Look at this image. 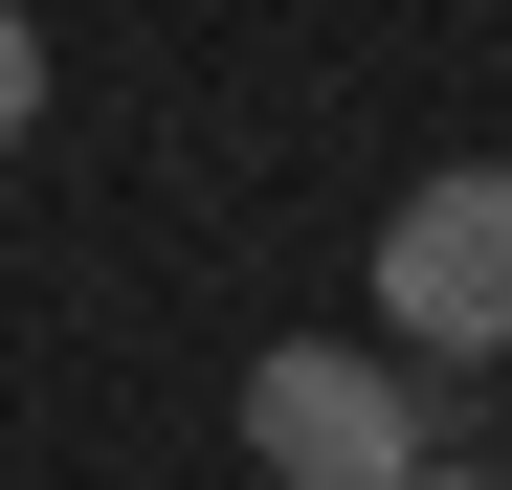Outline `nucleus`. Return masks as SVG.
<instances>
[{"label": "nucleus", "mask_w": 512, "mask_h": 490, "mask_svg": "<svg viewBox=\"0 0 512 490\" xmlns=\"http://www.w3.org/2000/svg\"><path fill=\"white\" fill-rule=\"evenodd\" d=\"M357 290H379V335H401V357L490 379V357H512V156H468V179H401Z\"/></svg>", "instance_id": "f257e3e1"}, {"label": "nucleus", "mask_w": 512, "mask_h": 490, "mask_svg": "<svg viewBox=\"0 0 512 490\" xmlns=\"http://www.w3.org/2000/svg\"><path fill=\"white\" fill-rule=\"evenodd\" d=\"M245 468H268V490H401V468H423L401 357H357V335H268V357H245Z\"/></svg>", "instance_id": "f03ea898"}, {"label": "nucleus", "mask_w": 512, "mask_h": 490, "mask_svg": "<svg viewBox=\"0 0 512 490\" xmlns=\"http://www.w3.org/2000/svg\"><path fill=\"white\" fill-rule=\"evenodd\" d=\"M23 134H45V23L0 0V156H23Z\"/></svg>", "instance_id": "7ed1b4c3"}, {"label": "nucleus", "mask_w": 512, "mask_h": 490, "mask_svg": "<svg viewBox=\"0 0 512 490\" xmlns=\"http://www.w3.org/2000/svg\"><path fill=\"white\" fill-rule=\"evenodd\" d=\"M401 490H490V468H401Z\"/></svg>", "instance_id": "20e7f679"}]
</instances>
